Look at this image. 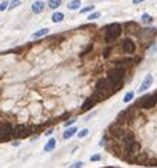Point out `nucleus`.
Instances as JSON below:
<instances>
[{"instance_id":"1","label":"nucleus","mask_w":157,"mask_h":168,"mask_svg":"<svg viewBox=\"0 0 157 168\" xmlns=\"http://www.w3.org/2000/svg\"><path fill=\"white\" fill-rule=\"evenodd\" d=\"M122 33V26H120L119 23H112V24H109L108 27L105 28V43H113L116 38L120 35Z\"/></svg>"},{"instance_id":"2","label":"nucleus","mask_w":157,"mask_h":168,"mask_svg":"<svg viewBox=\"0 0 157 168\" xmlns=\"http://www.w3.org/2000/svg\"><path fill=\"white\" fill-rule=\"evenodd\" d=\"M125 74H126V71H125L123 66H115V68H112V69L108 71V78H106V79L109 81L110 85H115V83L122 82Z\"/></svg>"},{"instance_id":"3","label":"nucleus","mask_w":157,"mask_h":168,"mask_svg":"<svg viewBox=\"0 0 157 168\" xmlns=\"http://www.w3.org/2000/svg\"><path fill=\"white\" fill-rule=\"evenodd\" d=\"M157 105V93H152V95H146L140 98V100L136 103L137 108H141V109H152Z\"/></svg>"},{"instance_id":"4","label":"nucleus","mask_w":157,"mask_h":168,"mask_svg":"<svg viewBox=\"0 0 157 168\" xmlns=\"http://www.w3.org/2000/svg\"><path fill=\"white\" fill-rule=\"evenodd\" d=\"M13 131H14V127L10 123L3 122L0 126V141H7L13 139Z\"/></svg>"},{"instance_id":"5","label":"nucleus","mask_w":157,"mask_h":168,"mask_svg":"<svg viewBox=\"0 0 157 168\" xmlns=\"http://www.w3.org/2000/svg\"><path fill=\"white\" fill-rule=\"evenodd\" d=\"M31 131H33V129H28L27 126L19 125L14 129V131H13V137H16V139H24V137L31 134Z\"/></svg>"},{"instance_id":"6","label":"nucleus","mask_w":157,"mask_h":168,"mask_svg":"<svg viewBox=\"0 0 157 168\" xmlns=\"http://www.w3.org/2000/svg\"><path fill=\"white\" fill-rule=\"evenodd\" d=\"M109 131H110V134L113 136L115 139H118V140H120L122 137H123V134L126 133L125 127L122 125H119V123H115V125L110 126V129H109Z\"/></svg>"},{"instance_id":"7","label":"nucleus","mask_w":157,"mask_h":168,"mask_svg":"<svg viewBox=\"0 0 157 168\" xmlns=\"http://www.w3.org/2000/svg\"><path fill=\"white\" fill-rule=\"evenodd\" d=\"M122 51H123L125 54H127V55H132L136 51L135 43H133L132 40H129V38L123 40V41H122Z\"/></svg>"},{"instance_id":"8","label":"nucleus","mask_w":157,"mask_h":168,"mask_svg":"<svg viewBox=\"0 0 157 168\" xmlns=\"http://www.w3.org/2000/svg\"><path fill=\"white\" fill-rule=\"evenodd\" d=\"M153 83V75H150V74H147L146 76H144V79H143V82H141L140 88H139V93L144 92V91H147L149 88L152 86Z\"/></svg>"},{"instance_id":"9","label":"nucleus","mask_w":157,"mask_h":168,"mask_svg":"<svg viewBox=\"0 0 157 168\" xmlns=\"http://www.w3.org/2000/svg\"><path fill=\"white\" fill-rule=\"evenodd\" d=\"M120 141H122V144H123L125 147H127L129 144H132V143H135L136 141L135 133H132V131H126L125 134H123V137L120 139Z\"/></svg>"},{"instance_id":"10","label":"nucleus","mask_w":157,"mask_h":168,"mask_svg":"<svg viewBox=\"0 0 157 168\" xmlns=\"http://www.w3.org/2000/svg\"><path fill=\"white\" fill-rule=\"evenodd\" d=\"M157 34V30L156 28H144L139 33V37L140 38H153L154 35Z\"/></svg>"},{"instance_id":"11","label":"nucleus","mask_w":157,"mask_h":168,"mask_svg":"<svg viewBox=\"0 0 157 168\" xmlns=\"http://www.w3.org/2000/svg\"><path fill=\"white\" fill-rule=\"evenodd\" d=\"M98 100H96V98H95V96H91V98H88L87 100H85V102H84V105H82V112H87V110H89V109L91 108H93V106H95V103H96Z\"/></svg>"},{"instance_id":"12","label":"nucleus","mask_w":157,"mask_h":168,"mask_svg":"<svg viewBox=\"0 0 157 168\" xmlns=\"http://www.w3.org/2000/svg\"><path fill=\"white\" fill-rule=\"evenodd\" d=\"M44 7H45L44 1L38 0V1H34V3L31 4V11L34 13V14H40V13H43Z\"/></svg>"},{"instance_id":"13","label":"nucleus","mask_w":157,"mask_h":168,"mask_svg":"<svg viewBox=\"0 0 157 168\" xmlns=\"http://www.w3.org/2000/svg\"><path fill=\"white\" fill-rule=\"evenodd\" d=\"M55 146H57V140H55V139H50V140L45 143V146H44V151L45 153L53 151L55 148Z\"/></svg>"},{"instance_id":"14","label":"nucleus","mask_w":157,"mask_h":168,"mask_svg":"<svg viewBox=\"0 0 157 168\" xmlns=\"http://www.w3.org/2000/svg\"><path fill=\"white\" fill-rule=\"evenodd\" d=\"M50 31V28H40V30H37V31H34V33L31 34V38H41L44 37V35H47Z\"/></svg>"},{"instance_id":"15","label":"nucleus","mask_w":157,"mask_h":168,"mask_svg":"<svg viewBox=\"0 0 157 168\" xmlns=\"http://www.w3.org/2000/svg\"><path fill=\"white\" fill-rule=\"evenodd\" d=\"M79 6H81V0H71L67 7L70 10H76V9H79Z\"/></svg>"},{"instance_id":"16","label":"nucleus","mask_w":157,"mask_h":168,"mask_svg":"<svg viewBox=\"0 0 157 168\" xmlns=\"http://www.w3.org/2000/svg\"><path fill=\"white\" fill-rule=\"evenodd\" d=\"M51 20L54 23H60V21H62L64 20V14L62 13H60V11H55L54 14L51 16Z\"/></svg>"},{"instance_id":"17","label":"nucleus","mask_w":157,"mask_h":168,"mask_svg":"<svg viewBox=\"0 0 157 168\" xmlns=\"http://www.w3.org/2000/svg\"><path fill=\"white\" fill-rule=\"evenodd\" d=\"M76 131H78V130H76V127H70V129H67L65 133H64V139H71V137L75 134Z\"/></svg>"},{"instance_id":"18","label":"nucleus","mask_w":157,"mask_h":168,"mask_svg":"<svg viewBox=\"0 0 157 168\" xmlns=\"http://www.w3.org/2000/svg\"><path fill=\"white\" fill-rule=\"evenodd\" d=\"M61 4V0H48V7L50 9H58Z\"/></svg>"},{"instance_id":"19","label":"nucleus","mask_w":157,"mask_h":168,"mask_svg":"<svg viewBox=\"0 0 157 168\" xmlns=\"http://www.w3.org/2000/svg\"><path fill=\"white\" fill-rule=\"evenodd\" d=\"M20 4H21V1H20V0H11L10 3H9V10H13V9L19 7Z\"/></svg>"},{"instance_id":"20","label":"nucleus","mask_w":157,"mask_h":168,"mask_svg":"<svg viewBox=\"0 0 157 168\" xmlns=\"http://www.w3.org/2000/svg\"><path fill=\"white\" fill-rule=\"evenodd\" d=\"M126 28H127V31H136L137 30V24L136 23H126Z\"/></svg>"},{"instance_id":"21","label":"nucleus","mask_w":157,"mask_h":168,"mask_svg":"<svg viewBox=\"0 0 157 168\" xmlns=\"http://www.w3.org/2000/svg\"><path fill=\"white\" fill-rule=\"evenodd\" d=\"M133 96H135V92H132V91H130V92H127V93L125 95V98H123V102H125V103H129L130 100L133 99Z\"/></svg>"},{"instance_id":"22","label":"nucleus","mask_w":157,"mask_h":168,"mask_svg":"<svg viewBox=\"0 0 157 168\" xmlns=\"http://www.w3.org/2000/svg\"><path fill=\"white\" fill-rule=\"evenodd\" d=\"M141 21H143V23H152L153 21V17L150 16V14H146V13H144V14L141 16Z\"/></svg>"},{"instance_id":"23","label":"nucleus","mask_w":157,"mask_h":168,"mask_svg":"<svg viewBox=\"0 0 157 168\" xmlns=\"http://www.w3.org/2000/svg\"><path fill=\"white\" fill-rule=\"evenodd\" d=\"M88 133H89L88 129H82V130H79V133H78V137H79V139H82V137H87Z\"/></svg>"},{"instance_id":"24","label":"nucleus","mask_w":157,"mask_h":168,"mask_svg":"<svg viewBox=\"0 0 157 168\" xmlns=\"http://www.w3.org/2000/svg\"><path fill=\"white\" fill-rule=\"evenodd\" d=\"M101 160H102V155H101V154H93V155H91V161H93V163H95V161H101Z\"/></svg>"},{"instance_id":"25","label":"nucleus","mask_w":157,"mask_h":168,"mask_svg":"<svg viewBox=\"0 0 157 168\" xmlns=\"http://www.w3.org/2000/svg\"><path fill=\"white\" fill-rule=\"evenodd\" d=\"M9 7V1H1L0 3V11H4Z\"/></svg>"},{"instance_id":"26","label":"nucleus","mask_w":157,"mask_h":168,"mask_svg":"<svg viewBox=\"0 0 157 168\" xmlns=\"http://www.w3.org/2000/svg\"><path fill=\"white\" fill-rule=\"evenodd\" d=\"M93 9H95L93 6H88V7H85V9H82L81 13H82V14H85V13H89V11H92Z\"/></svg>"},{"instance_id":"27","label":"nucleus","mask_w":157,"mask_h":168,"mask_svg":"<svg viewBox=\"0 0 157 168\" xmlns=\"http://www.w3.org/2000/svg\"><path fill=\"white\" fill-rule=\"evenodd\" d=\"M82 165H84V163H82V161H76V163L71 164V167H70V168H81Z\"/></svg>"},{"instance_id":"28","label":"nucleus","mask_w":157,"mask_h":168,"mask_svg":"<svg viewBox=\"0 0 157 168\" xmlns=\"http://www.w3.org/2000/svg\"><path fill=\"white\" fill-rule=\"evenodd\" d=\"M99 16H101V13H98V11H96V13H92L91 16L88 17V20H95V18H98Z\"/></svg>"},{"instance_id":"29","label":"nucleus","mask_w":157,"mask_h":168,"mask_svg":"<svg viewBox=\"0 0 157 168\" xmlns=\"http://www.w3.org/2000/svg\"><path fill=\"white\" fill-rule=\"evenodd\" d=\"M74 122H75V119L67 120V122H65V123H64V126H65V127H68V126H71V125H72V123H74Z\"/></svg>"},{"instance_id":"30","label":"nucleus","mask_w":157,"mask_h":168,"mask_svg":"<svg viewBox=\"0 0 157 168\" xmlns=\"http://www.w3.org/2000/svg\"><path fill=\"white\" fill-rule=\"evenodd\" d=\"M11 144H13V147H19L20 141H19V140H13V141H11Z\"/></svg>"},{"instance_id":"31","label":"nucleus","mask_w":157,"mask_h":168,"mask_svg":"<svg viewBox=\"0 0 157 168\" xmlns=\"http://www.w3.org/2000/svg\"><path fill=\"white\" fill-rule=\"evenodd\" d=\"M105 143H106V139H102V140L99 141V146H101V147L105 146Z\"/></svg>"},{"instance_id":"32","label":"nucleus","mask_w":157,"mask_h":168,"mask_svg":"<svg viewBox=\"0 0 157 168\" xmlns=\"http://www.w3.org/2000/svg\"><path fill=\"white\" fill-rule=\"evenodd\" d=\"M144 0H133V4H139V3H143Z\"/></svg>"},{"instance_id":"33","label":"nucleus","mask_w":157,"mask_h":168,"mask_svg":"<svg viewBox=\"0 0 157 168\" xmlns=\"http://www.w3.org/2000/svg\"><path fill=\"white\" fill-rule=\"evenodd\" d=\"M51 134H53V129H50V130L45 131V136H51Z\"/></svg>"},{"instance_id":"34","label":"nucleus","mask_w":157,"mask_h":168,"mask_svg":"<svg viewBox=\"0 0 157 168\" xmlns=\"http://www.w3.org/2000/svg\"><path fill=\"white\" fill-rule=\"evenodd\" d=\"M106 168H113V167H106Z\"/></svg>"}]
</instances>
